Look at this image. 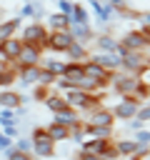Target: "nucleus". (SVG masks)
<instances>
[{"label": "nucleus", "mask_w": 150, "mask_h": 160, "mask_svg": "<svg viewBox=\"0 0 150 160\" xmlns=\"http://www.w3.org/2000/svg\"><path fill=\"white\" fill-rule=\"evenodd\" d=\"M48 92H50V88H45V85H32V98L45 100V98H48Z\"/></svg>", "instance_id": "nucleus-41"}, {"label": "nucleus", "mask_w": 150, "mask_h": 160, "mask_svg": "<svg viewBox=\"0 0 150 160\" xmlns=\"http://www.w3.org/2000/svg\"><path fill=\"white\" fill-rule=\"evenodd\" d=\"M48 25H50V30H68L70 28V18L62 15V12H52L48 18Z\"/></svg>", "instance_id": "nucleus-27"}, {"label": "nucleus", "mask_w": 150, "mask_h": 160, "mask_svg": "<svg viewBox=\"0 0 150 160\" xmlns=\"http://www.w3.org/2000/svg\"><path fill=\"white\" fill-rule=\"evenodd\" d=\"M45 132H48V138L52 142H65L70 138V130L65 125H60V122H52V120H50V125H45Z\"/></svg>", "instance_id": "nucleus-18"}, {"label": "nucleus", "mask_w": 150, "mask_h": 160, "mask_svg": "<svg viewBox=\"0 0 150 160\" xmlns=\"http://www.w3.org/2000/svg\"><path fill=\"white\" fill-rule=\"evenodd\" d=\"M140 105H142V102H138L132 95H125V98H120V102L112 108V118H115V120H132Z\"/></svg>", "instance_id": "nucleus-7"}, {"label": "nucleus", "mask_w": 150, "mask_h": 160, "mask_svg": "<svg viewBox=\"0 0 150 160\" xmlns=\"http://www.w3.org/2000/svg\"><path fill=\"white\" fill-rule=\"evenodd\" d=\"M70 22H75V25H90L88 10H85L82 5H72V12H70Z\"/></svg>", "instance_id": "nucleus-28"}, {"label": "nucleus", "mask_w": 150, "mask_h": 160, "mask_svg": "<svg viewBox=\"0 0 150 160\" xmlns=\"http://www.w3.org/2000/svg\"><path fill=\"white\" fill-rule=\"evenodd\" d=\"M38 75H40V65L15 68V80H18L20 88H32V85H38Z\"/></svg>", "instance_id": "nucleus-11"}, {"label": "nucleus", "mask_w": 150, "mask_h": 160, "mask_svg": "<svg viewBox=\"0 0 150 160\" xmlns=\"http://www.w3.org/2000/svg\"><path fill=\"white\" fill-rule=\"evenodd\" d=\"M120 45H122L125 50H135V52H148V50H150V38H148V35H145L142 30H130V32H125V35H122Z\"/></svg>", "instance_id": "nucleus-6"}, {"label": "nucleus", "mask_w": 150, "mask_h": 160, "mask_svg": "<svg viewBox=\"0 0 150 160\" xmlns=\"http://www.w3.org/2000/svg\"><path fill=\"white\" fill-rule=\"evenodd\" d=\"M125 128L135 132V130H142V128H145V122H142V120H138V118H132V120H125Z\"/></svg>", "instance_id": "nucleus-42"}, {"label": "nucleus", "mask_w": 150, "mask_h": 160, "mask_svg": "<svg viewBox=\"0 0 150 160\" xmlns=\"http://www.w3.org/2000/svg\"><path fill=\"white\" fill-rule=\"evenodd\" d=\"M5 65H8V62H5V60H2V58H0V70H2V68H5Z\"/></svg>", "instance_id": "nucleus-49"}, {"label": "nucleus", "mask_w": 150, "mask_h": 160, "mask_svg": "<svg viewBox=\"0 0 150 160\" xmlns=\"http://www.w3.org/2000/svg\"><path fill=\"white\" fill-rule=\"evenodd\" d=\"M12 145H15V150H20V152H32V140L30 138H15L12 140Z\"/></svg>", "instance_id": "nucleus-34"}, {"label": "nucleus", "mask_w": 150, "mask_h": 160, "mask_svg": "<svg viewBox=\"0 0 150 160\" xmlns=\"http://www.w3.org/2000/svg\"><path fill=\"white\" fill-rule=\"evenodd\" d=\"M88 125H98V128H112L115 125V118H112V110H108V108H95V110H90V115H88V120H85Z\"/></svg>", "instance_id": "nucleus-12"}, {"label": "nucleus", "mask_w": 150, "mask_h": 160, "mask_svg": "<svg viewBox=\"0 0 150 160\" xmlns=\"http://www.w3.org/2000/svg\"><path fill=\"white\" fill-rule=\"evenodd\" d=\"M78 160H100V158H98V155H90V152H82V150H80V152H78Z\"/></svg>", "instance_id": "nucleus-46"}, {"label": "nucleus", "mask_w": 150, "mask_h": 160, "mask_svg": "<svg viewBox=\"0 0 150 160\" xmlns=\"http://www.w3.org/2000/svg\"><path fill=\"white\" fill-rule=\"evenodd\" d=\"M112 145H115V150H118V155L120 158H130L135 150H138V142L130 138V140H112Z\"/></svg>", "instance_id": "nucleus-25"}, {"label": "nucleus", "mask_w": 150, "mask_h": 160, "mask_svg": "<svg viewBox=\"0 0 150 160\" xmlns=\"http://www.w3.org/2000/svg\"><path fill=\"white\" fill-rule=\"evenodd\" d=\"M150 155V145H138V150L130 155V160H145Z\"/></svg>", "instance_id": "nucleus-40"}, {"label": "nucleus", "mask_w": 150, "mask_h": 160, "mask_svg": "<svg viewBox=\"0 0 150 160\" xmlns=\"http://www.w3.org/2000/svg\"><path fill=\"white\" fill-rule=\"evenodd\" d=\"M82 72L98 85V90H105V88H110V80H112V72H108L102 65H98L95 60H82Z\"/></svg>", "instance_id": "nucleus-3"}, {"label": "nucleus", "mask_w": 150, "mask_h": 160, "mask_svg": "<svg viewBox=\"0 0 150 160\" xmlns=\"http://www.w3.org/2000/svg\"><path fill=\"white\" fill-rule=\"evenodd\" d=\"M140 80H145V82L150 85V65H148V68H145V70L140 72Z\"/></svg>", "instance_id": "nucleus-47"}, {"label": "nucleus", "mask_w": 150, "mask_h": 160, "mask_svg": "<svg viewBox=\"0 0 150 160\" xmlns=\"http://www.w3.org/2000/svg\"><path fill=\"white\" fill-rule=\"evenodd\" d=\"M42 60V50L38 45H30V42H22V50L18 55V60L12 62L15 68H28V65H40Z\"/></svg>", "instance_id": "nucleus-8"}, {"label": "nucleus", "mask_w": 150, "mask_h": 160, "mask_svg": "<svg viewBox=\"0 0 150 160\" xmlns=\"http://www.w3.org/2000/svg\"><path fill=\"white\" fill-rule=\"evenodd\" d=\"M132 140H135L138 145H150V130H145V128H142V130H135V132H132Z\"/></svg>", "instance_id": "nucleus-36"}, {"label": "nucleus", "mask_w": 150, "mask_h": 160, "mask_svg": "<svg viewBox=\"0 0 150 160\" xmlns=\"http://www.w3.org/2000/svg\"><path fill=\"white\" fill-rule=\"evenodd\" d=\"M20 50H22V40H20V38H15V35L0 42V58H2L5 62H10V65L18 60Z\"/></svg>", "instance_id": "nucleus-10"}, {"label": "nucleus", "mask_w": 150, "mask_h": 160, "mask_svg": "<svg viewBox=\"0 0 150 160\" xmlns=\"http://www.w3.org/2000/svg\"><path fill=\"white\" fill-rule=\"evenodd\" d=\"M148 100H150V90H148Z\"/></svg>", "instance_id": "nucleus-50"}, {"label": "nucleus", "mask_w": 150, "mask_h": 160, "mask_svg": "<svg viewBox=\"0 0 150 160\" xmlns=\"http://www.w3.org/2000/svg\"><path fill=\"white\" fill-rule=\"evenodd\" d=\"M42 15V5L40 2H28L22 8V18H40Z\"/></svg>", "instance_id": "nucleus-31"}, {"label": "nucleus", "mask_w": 150, "mask_h": 160, "mask_svg": "<svg viewBox=\"0 0 150 160\" xmlns=\"http://www.w3.org/2000/svg\"><path fill=\"white\" fill-rule=\"evenodd\" d=\"M0 105H2V108L15 110L18 105H22V95H20V92H15V90H10V88H5V90L0 92Z\"/></svg>", "instance_id": "nucleus-23"}, {"label": "nucleus", "mask_w": 150, "mask_h": 160, "mask_svg": "<svg viewBox=\"0 0 150 160\" xmlns=\"http://www.w3.org/2000/svg\"><path fill=\"white\" fill-rule=\"evenodd\" d=\"M30 140H32V155L35 158H52L55 155V142L48 138L45 128H35Z\"/></svg>", "instance_id": "nucleus-4"}, {"label": "nucleus", "mask_w": 150, "mask_h": 160, "mask_svg": "<svg viewBox=\"0 0 150 160\" xmlns=\"http://www.w3.org/2000/svg\"><path fill=\"white\" fill-rule=\"evenodd\" d=\"M118 45H120V40H115L110 32H102V35L95 38V48H98V52H115Z\"/></svg>", "instance_id": "nucleus-20"}, {"label": "nucleus", "mask_w": 150, "mask_h": 160, "mask_svg": "<svg viewBox=\"0 0 150 160\" xmlns=\"http://www.w3.org/2000/svg\"><path fill=\"white\" fill-rule=\"evenodd\" d=\"M10 145H12V140H10L8 135H2V132H0V152H2V150H8Z\"/></svg>", "instance_id": "nucleus-45"}, {"label": "nucleus", "mask_w": 150, "mask_h": 160, "mask_svg": "<svg viewBox=\"0 0 150 160\" xmlns=\"http://www.w3.org/2000/svg\"><path fill=\"white\" fill-rule=\"evenodd\" d=\"M65 55H68V60H72V62H82V60H88V58H90L88 45H82V42H78V40H72V42H70V48L65 50Z\"/></svg>", "instance_id": "nucleus-17"}, {"label": "nucleus", "mask_w": 150, "mask_h": 160, "mask_svg": "<svg viewBox=\"0 0 150 160\" xmlns=\"http://www.w3.org/2000/svg\"><path fill=\"white\" fill-rule=\"evenodd\" d=\"M48 35H50L48 25L40 22V20H35V22H30V25L22 28L20 40H22V42H30V45H38V48L45 52V50H48Z\"/></svg>", "instance_id": "nucleus-2"}, {"label": "nucleus", "mask_w": 150, "mask_h": 160, "mask_svg": "<svg viewBox=\"0 0 150 160\" xmlns=\"http://www.w3.org/2000/svg\"><path fill=\"white\" fill-rule=\"evenodd\" d=\"M42 102L48 105V110H50V112H60V110H65V108H70V105L65 102V98H62V92H58V90H55V92L50 90V92H48V98H45Z\"/></svg>", "instance_id": "nucleus-22"}, {"label": "nucleus", "mask_w": 150, "mask_h": 160, "mask_svg": "<svg viewBox=\"0 0 150 160\" xmlns=\"http://www.w3.org/2000/svg\"><path fill=\"white\" fill-rule=\"evenodd\" d=\"M85 72H82V62H72V60H68L65 62V70H62V78H68L70 82H72V88H75V80H80Z\"/></svg>", "instance_id": "nucleus-24"}, {"label": "nucleus", "mask_w": 150, "mask_h": 160, "mask_svg": "<svg viewBox=\"0 0 150 160\" xmlns=\"http://www.w3.org/2000/svg\"><path fill=\"white\" fill-rule=\"evenodd\" d=\"M52 122H60V125H65V128L70 130V128H78L82 120H80V115H78V110L65 108V110H60V112H52Z\"/></svg>", "instance_id": "nucleus-14"}, {"label": "nucleus", "mask_w": 150, "mask_h": 160, "mask_svg": "<svg viewBox=\"0 0 150 160\" xmlns=\"http://www.w3.org/2000/svg\"><path fill=\"white\" fill-rule=\"evenodd\" d=\"M135 118H138V120H142V122H148V120H150V100H148V102H142V105L138 108Z\"/></svg>", "instance_id": "nucleus-39"}, {"label": "nucleus", "mask_w": 150, "mask_h": 160, "mask_svg": "<svg viewBox=\"0 0 150 160\" xmlns=\"http://www.w3.org/2000/svg\"><path fill=\"white\" fill-rule=\"evenodd\" d=\"M22 25V18H10V20H0V42L12 38Z\"/></svg>", "instance_id": "nucleus-21"}, {"label": "nucleus", "mask_w": 150, "mask_h": 160, "mask_svg": "<svg viewBox=\"0 0 150 160\" xmlns=\"http://www.w3.org/2000/svg\"><path fill=\"white\" fill-rule=\"evenodd\" d=\"M75 88H78V90H85V92H98V85H95L88 75H82L80 80H75Z\"/></svg>", "instance_id": "nucleus-32"}, {"label": "nucleus", "mask_w": 150, "mask_h": 160, "mask_svg": "<svg viewBox=\"0 0 150 160\" xmlns=\"http://www.w3.org/2000/svg\"><path fill=\"white\" fill-rule=\"evenodd\" d=\"M90 60H95L98 65H102L108 72H118L120 70V58L115 52H92Z\"/></svg>", "instance_id": "nucleus-13"}, {"label": "nucleus", "mask_w": 150, "mask_h": 160, "mask_svg": "<svg viewBox=\"0 0 150 160\" xmlns=\"http://www.w3.org/2000/svg\"><path fill=\"white\" fill-rule=\"evenodd\" d=\"M90 8L95 10V15H98V22H102V25H108V20H110V15L115 12V8L105 0V2H100V0H90Z\"/></svg>", "instance_id": "nucleus-16"}, {"label": "nucleus", "mask_w": 150, "mask_h": 160, "mask_svg": "<svg viewBox=\"0 0 150 160\" xmlns=\"http://www.w3.org/2000/svg\"><path fill=\"white\" fill-rule=\"evenodd\" d=\"M120 155H118V150H115V145H112V140H110V145L100 152V160H118Z\"/></svg>", "instance_id": "nucleus-38"}, {"label": "nucleus", "mask_w": 150, "mask_h": 160, "mask_svg": "<svg viewBox=\"0 0 150 160\" xmlns=\"http://www.w3.org/2000/svg\"><path fill=\"white\" fill-rule=\"evenodd\" d=\"M40 68L48 70V72H52V75L58 78V75H62L65 62H62V60H55V58H42V60H40Z\"/></svg>", "instance_id": "nucleus-26"}, {"label": "nucleus", "mask_w": 150, "mask_h": 160, "mask_svg": "<svg viewBox=\"0 0 150 160\" xmlns=\"http://www.w3.org/2000/svg\"><path fill=\"white\" fill-rule=\"evenodd\" d=\"M110 145V140H98V138H85L82 142H80V150L82 152H90V155H98L100 158V152L105 150Z\"/></svg>", "instance_id": "nucleus-19"}, {"label": "nucleus", "mask_w": 150, "mask_h": 160, "mask_svg": "<svg viewBox=\"0 0 150 160\" xmlns=\"http://www.w3.org/2000/svg\"><path fill=\"white\" fill-rule=\"evenodd\" d=\"M70 35H72V40H78V42H82V45H88L92 38H95V32H92V28L90 25H75V22H70Z\"/></svg>", "instance_id": "nucleus-15"}, {"label": "nucleus", "mask_w": 150, "mask_h": 160, "mask_svg": "<svg viewBox=\"0 0 150 160\" xmlns=\"http://www.w3.org/2000/svg\"><path fill=\"white\" fill-rule=\"evenodd\" d=\"M70 142H82L85 140V132H82V122L78 125V128H70V138H68Z\"/></svg>", "instance_id": "nucleus-37"}, {"label": "nucleus", "mask_w": 150, "mask_h": 160, "mask_svg": "<svg viewBox=\"0 0 150 160\" xmlns=\"http://www.w3.org/2000/svg\"><path fill=\"white\" fill-rule=\"evenodd\" d=\"M115 55L120 58V70H122V72H128V75H138V78H140V72L148 68V55H145V52L125 50L122 45H118Z\"/></svg>", "instance_id": "nucleus-1"}, {"label": "nucleus", "mask_w": 150, "mask_h": 160, "mask_svg": "<svg viewBox=\"0 0 150 160\" xmlns=\"http://www.w3.org/2000/svg\"><path fill=\"white\" fill-rule=\"evenodd\" d=\"M108 2H110L112 8H120V10H122V2H125V0H108Z\"/></svg>", "instance_id": "nucleus-48"}, {"label": "nucleus", "mask_w": 150, "mask_h": 160, "mask_svg": "<svg viewBox=\"0 0 150 160\" xmlns=\"http://www.w3.org/2000/svg\"><path fill=\"white\" fill-rule=\"evenodd\" d=\"M0 125H2V128H5V125H18L15 110H10V108H2V110H0Z\"/></svg>", "instance_id": "nucleus-33"}, {"label": "nucleus", "mask_w": 150, "mask_h": 160, "mask_svg": "<svg viewBox=\"0 0 150 160\" xmlns=\"http://www.w3.org/2000/svg\"><path fill=\"white\" fill-rule=\"evenodd\" d=\"M138 82H140V78H138V75H128V72L118 70V72H112L110 88H112V90H115L120 98H125V95H132V92H135Z\"/></svg>", "instance_id": "nucleus-5"}, {"label": "nucleus", "mask_w": 150, "mask_h": 160, "mask_svg": "<svg viewBox=\"0 0 150 160\" xmlns=\"http://www.w3.org/2000/svg\"><path fill=\"white\" fill-rule=\"evenodd\" d=\"M70 42H72L70 30H50V35H48V50H52V52H65L70 48Z\"/></svg>", "instance_id": "nucleus-9"}, {"label": "nucleus", "mask_w": 150, "mask_h": 160, "mask_svg": "<svg viewBox=\"0 0 150 160\" xmlns=\"http://www.w3.org/2000/svg\"><path fill=\"white\" fill-rule=\"evenodd\" d=\"M15 82V65H5L0 70V88H10Z\"/></svg>", "instance_id": "nucleus-29"}, {"label": "nucleus", "mask_w": 150, "mask_h": 160, "mask_svg": "<svg viewBox=\"0 0 150 160\" xmlns=\"http://www.w3.org/2000/svg\"><path fill=\"white\" fill-rule=\"evenodd\" d=\"M72 5H75V2H70V0H58L60 12H62V15H68V18H70V12H72Z\"/></svg>", "instance_id": "nucleus-43"}, {"label": "nucleus", "mask_w": 150, "mask_h": 160, "mask_svg": "<svg viewBox=\"0 0 150 160\" xmlns=\"http://www.w3.org/2000/svg\"><path fill=\"white\" fill-rule=\"evenodd\" d=\"M5 152V160H35L30 152H20V150H15V145H10L8 150H2Z\"/></svg>", "instance_id": "nucleus-30"}, {"label": "nucleus", "mask_w": 150, "mask_h": 160, "mask_svg": "<svg viewBox=\"0 0 150 160\" xmlns=\"http://www.w3.org/2000/svg\"><path fill=\"white\" fill-rule=\"evenodd\" d=\"M38 85H45V88H50V85H55V75L40 68V75H38Z\"/></svg>", "instance_id": "nucleus-35"}, {"label": "nucleus", "mask_w": 150, "mask_h": 160, "mask_svg": "<svg viewBox=\"0 0 150 160\" xmlns=\"http://www.w3.org/2000/svg\"><path fill=\"white\" fill-rule=\"evenodd\" d=\"M0 132H2V135H8L10 140H15V138L20 135V132H18V125H5V128H2Z\"/></svg>", "instance_id": "nucleus-44"}]
</instances>
